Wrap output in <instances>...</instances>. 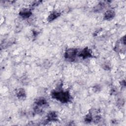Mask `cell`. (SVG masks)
Here are the masks:
<instances>
[{"instance_id":"7c38bea8","label":"cell","mask_w":126,"mask_h":126,"mask_svg":"<svg viewBox=\"0 0 126 126\" xmlns=\"http://www.w3.org/2000/svg\"><path fill=\"white\" fill-rule=\"evenodd\" d=\"M105 6V3L103 2H100L99 3H98L96 6L95 7H94V10L96 11H99L100 10H101Z\"/></svg>"},{"instance_id":"6da1fadb","label":"cell","mask_w":126,"mask_h":126,"mask_svg":"<svg viewBox=\"0 0 126 126\" xmlns=\"http://www.w3.org/2000/svg\"><path fill=\"white\" fill-rule=\"evenodd\" d=\"M52 97L62 103H67L70 101L71 95L69 91H64L61 89L53 90L51 92Z\"/></svg>"},{"instance_id":"8992f818","label":"cell","mask_w":126,"mask_h":126,"mask_svg":"<svg viewBox=\"0 0 126 126\" xmlns=\"http://www.w3.org/2000/svg\"><path fill=\"white\" fill-rule=\"evenodd\" d=\"M58 120V114L55 111H51L48 113L46 117V122H55Z\"/></svg>"},{"instance_id":"3957f363","label":"cell","mask_w":126,"mask_h":126,"mask_svg":"<svg viewBox=\"0 0 126 126\" xmlns=\"http://www.w3.org/2000/svg\"><path fill=\"white\" fill-rule=\"evenodd\" d=\"M78 54V51L77 49L75 48H69L65 51L64 57L65 59L72 61L74 60Z\"/></svg>"},{"instance_id":"5b68a950","label":"cell","mask_w":126,"mask_h":126,"mask_svg":"<svg viewBox=\"0 0 126 126\" xmlns=\"http://www.w3.org/2000/svg\"><path fill=\"white\" fill-rule=\"evenodd\" d=\"M126 45V36H124L123 37L121 38V39L118 41V43H116L115 48H114V50L117 51V52H120L122 51H124L125 50H124L123 48V47H122L123 46L125 47ZM125 49V48H124Z\"/></svg>"},{"instance_id":"ba28073f","label":"cell","mask_w":126,"mask_h":126,"mask_svg":"<svg viewBox=\"0 0 126 126\" xmlns=\"http://www.w3.org/2000/svg\"><path fill=\"white\" fill-rule=\"evenodd\" d=\"M115 16V11L113 10H108L104 14L103 18L105 20H110L112 19Z\"/></svg>"},{"instance_id":"30bf717a","label":"cell","mask_w":126,"mask_h":126,"mask_svg":"<svg viewBox=\"0 0 126 126\" xmlns=\"http://www.w3.org/2000/svg\"><path fill=\"white\" fill-rule=\"evenodd\" d=\"M16 95L17 97L19 99H23L25 98L26 96V94L25 91L23 88L19 89L16 92Z\"/></svg>"},{"instance_id":"277c9868","label":"cell","mask_w":126,"mask_h":126,"mask_svg":"<svg viewBox=\"0 0 126 126\" xmlns=\"http://www.w3.org/2000/svg\"><path fill=\"white\" fill-rule=\"evenodd\" d=\"M78 55L84 59L93 57L92 50L88 47H85L83 50L79 52L78 54Z\"/></svg>"},{"instance_id":"52a82bcc","label":"cell","mask_w":126,"mask_h":126,"mask_svg":"<svg viewBox=\"0 0 126 126\" xmlns=\"http://www.w3.org/2000/svg\"><path fill=\"white\" fill-rule=\"evenodd\" d=\"M32 15V12L31 9L24 8L19 12V15L23 18H28Z\"/></svg>"},{"instance_id":"8fae6325","label":"cell","mask_w":126,"mask_h":126,"mask_svg":"<svg viewBox=\"0 0 126 126\" xmlns=\"http://www.w3.org/2000/svg\"><path fill=\"white\" fill-rule=\"evenodd\" d=\"M85 122L86 123H91L93 120V117L91 113L87 114L85 117Z\"/></svg>"},{"instance_id":"7a4b0ae2","label":"cell","mask_w":126,"mask_h":126,"mask_svg":"<svg viewBox=\"0 0 126 126\" xmlns=\"http://www.w3.org/2000/svg\"><path fill=\"white\" fill-rule=\"evenodd\" d=\"M47 105V101L46 99L42 97H39L36 99L34 102V110L37 113H41L42 111V108L45 107Z\"/></svg>"},{"instance_id":"9c48e42d","label":"cell","mask_w":126,"mask_h":126,"mask_svg":"<svg viewBox=\"0 0 126 126\" xmlns=\"http://www.w3.org/2000/svg\"><path fill=\"white\" fill-rule=\"evenodd\" d=\"M61 13L60 12H58L56 11H53L49 15L47 18V20L49 22H52L54 20L56 19L57 18H58L61 15Z\"/></svg>"}]
</instances>
